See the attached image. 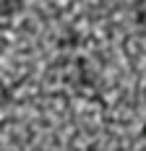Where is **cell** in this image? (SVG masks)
I'll list each match as a JSON object with an SVG mask.
<instances>
[{
	"instance_id": "cell-1",
	"label": "cell",
	"mask_w": 146,
	"mask_h": 151,
	"mask_svg": "<svg viewBox=\"0 0 146 151\" xmlns=\"http://www.w3.org/2000/svg\"><path fill=\"white\" fill-rule=\"evenodd\" d=\"M24 5H26V0H0V29H5L11 24V18L21 13Z\"/></svg>"
},
{
	"instance_id": "cell-2",
	"label": "cell",
	"mask_w": 146,
	"mask_h": 151,
	"mask_svg": "<svg viewBox=\"0 0 146 151\" xmlns=\"http://www.w3.org/2000/svg\"><path fill=\"white\" fill-rule=\"evenodd\" d=\"M136 24L146 29V0H138V5H136Z\"/></svg>"
},
{
	"instance_id": "cell-3",
	"label": "cell",
	"mask_w": 146,
	"mask_h": 151,
	"mask_svg": "<svg viewBox=\"0 0 146 151\" xmlns=\"http://www.w3.org/2000/svg\"><path fill=\"white\" fill-rule=\"evenodd\" d=\"M11 102H13V89H8V86L0 83V109H5Z\"/></svg>"
},
{
	"instance_id": "cell-4",
	"label": "cell",
	"mask_w": 146,
	"mask_h": 151,
	"mask_svg": "<svg viewBox=\"0 0 146 151\" xmlns=\"http://www.w3.org/2000/svg\"><path fill=\"white\" fill-rule=\"evenodd\" d=\"M141 151H146V149H141Z\"/></svg>"
}]
</instances>
